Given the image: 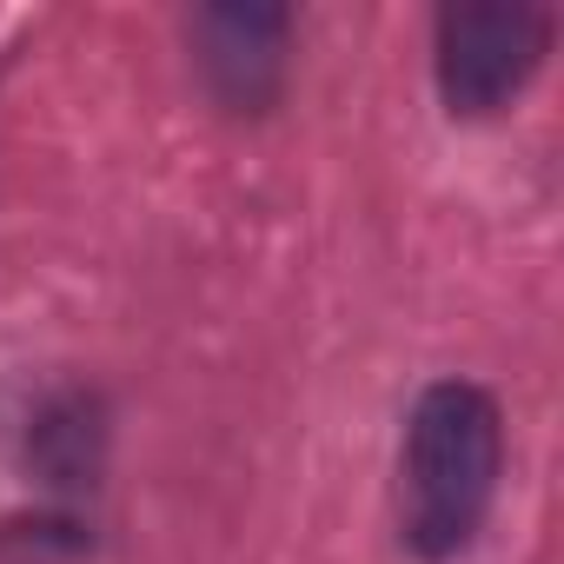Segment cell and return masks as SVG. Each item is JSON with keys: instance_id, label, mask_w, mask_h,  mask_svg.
<instances>
[{"instance_id": "cell-1", "label": "cell", "mask_w": 564, "mask_h": 564, "mask_svg": "<svg viewBox=\"0 0 564 564\" xmlns=\"http://www.w3.org/2000/svg\"><path fill=\"white\" fill-rule=\"evenodd\" d=\"M505 471L498 399L471 379H438L419 392L399 445V538L412 557L445 564L478 544Z\"/></svg>"}, {"instance_id": "cell-3", "label": "cell", "mask_w": 564, "mask_h": 564, "mask_svg": "<svg viewBox=\"0 0 564 564\" xmlns=\"http://www.w3.org/2000/svg\"><path fill=\"white\" fill-rule=\"evenodd\" d=\"M193 41V67L206 80V94L252 120L272 113V100L286 94V61H293V14L265 8V0H213V8H193L186 21Z\"/></svg>"}, {"instance_id": "cell-4", "label": "cell", "mask_w": 564, "mask_h": 564, "mask_svg": "<svg viewBox=\"0 0 564 564\" xmlns=\"http://www.w3.org/2000/svg\"><path fill=\"white\" fill-rule=\"evenodd\" d=\"M100 458H107V412L94 392H54L34 419H28V465L54 485V491H94L100 485Z\"/></svg>"}, {"instance_id": "cell-2", "label": "cell", "mask_w": 564, "mask_h": 564, "mask_svg": "<svg viewBox=\"0 0 564 564\" xmlns=\"http://www.w3.org/2000/svg\"><path fill=\"white\" fill-rule=\"evenodd\" d=\"M551 54V14L531 0H458L432 21L438 94L458 120H485L511 107Z\"/></svg>"}]
</instances>
